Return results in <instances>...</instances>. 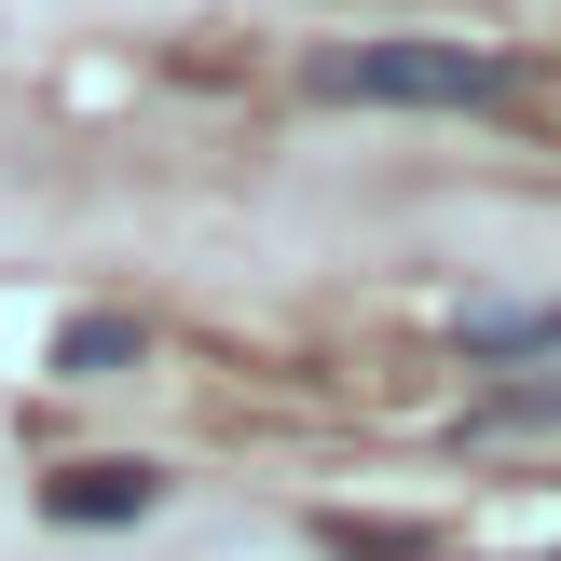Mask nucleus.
<instances>
[{
  "instance_id": "obj_1",
  "label": "nucleus",
  "mask_w": 561,
  "mask_h": 561,
  "mask_svg": "<svg viewBox=\"0 0 561 561\" xmlns=\"http://www.w3.org/2000/svg\"><path fill=\"white\" fill-rule=\"evenodd\" d=\"M301 96H329V110H507L520 69L466 55V42H329V55H301Z\"/></svg>"
},
{
  "instance_id": "obj_2",
  "label": "nucleus",
  "mask_w": 561,
  "mask_h": 561,
  "mask_svg": "<svg viewBox=\"0 0 561 561\" xmlns=\"http://www.w3.org/2000/svg\"><path fill=\"white\" fill-rule=\"evenodd\" d=\"M69 535H110V520H151L164 507V466H124V453H96V466H69V480L42 493Z\"/></svg>"
},
{
  "instance_id": "obj_3",
  "label": "nucleus",
  "mask_w": 561,
  "mask_h": 561,
  "mask_svg": "<svg viewBox=\"0 0 561 561\" xmlns=\"http://www.w3.org/2000/svg\"><path fill=\"white\" fill-rule=\"evenodd\" d=\"M520 356H561V301H480L466 316V370H520Z\"/></svg>"
},
{
  "instance_id": "obj_4",
  "label": "nucleus",
  "mask_w": 561,
  "mask_h": 561,
  "mask_svg": "<svg viewBox=\"0 0 561 561\" xmlns=\"http://www.w3.org/2000/svg\"><path fill=\"white\" fill-rule=\"evenodd\" d=\"M137 356H151L137 316H69V329H55V370H69V383H110V370H137Z\"/></svg>"
},
{
  "instance_id": "obj_5",
  "label": "nucleus",
  "mask_w": 561,
  "mask_h": 561,
  "mask_svg": "<svg viewBox=\"0 0 561 561\" xmlns=\"http://www.w3.org/2000/svg\"><path fill=\"white\" fill-rule=\"evenodd\" d=\"M520 425H561V383H535V398H493L480 438H520Z\"/></svg>"
}]
</instances>
